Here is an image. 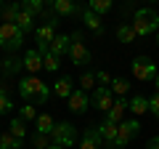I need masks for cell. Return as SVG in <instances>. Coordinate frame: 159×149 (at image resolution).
<instances>
[{"label": "cell", "instance_id": "cell-1", "mask_svg": "<svg viewBox=\"0 0 159 149\" xmlns=\"http://www.w3.org/2000/svg\"><path fill=\"white\" fill-rule=\"evenodd\" d=\"M48 85L40 77H34V74H27L21 83H19V96L24 99V101H34V104H45L48 101Z\"/></svg>", "mask_w": 159, "mask_h": 149}, {"label": "cell", "instance_id": "cell-2", "mask_svg": "<svg viewBox=\"0 0 159 149\" xmlns=\"http://www.w3.org/2000/svg\"><path fill=\"white\" fill-rule=\"evenodd\" d=\"M133 29H135L138 37L157 35V32H159V19H157V13H154L151 8H141V11H135V16H133Z\"/></svg>", "mask_w": 159, "mask_h": 149}, {"label": "cell", "instance_id": "cell-3", "mask_svg": "<svg viewBox=\"0 0 159 149\" xmlns=\"http://www.w3.org/2000/svg\"><path fill=\"white\" fill-rule=\"evenodd\" d=\"M24 43V32L16 27V24H0V48L6 51H16Z\"/></svg>", "mask_w": 159, "mask_h": 149}, {"label": "cell", "instance_id": "cell-4", "mask_svg": "<svg viewBox=\"0 0 159 149\" xmlns=\"http://www.w3.org/2000/svg\"><path fill=\"white\" fill-rule=\"evenodd\" d=\"M51 141L58 144V147H64V149H72L74 141H77V128L72 123H56V128L51 133Z\"/></svg>", "mask_w": 159, "mask_h": 149}, {"label": "cell", "instance_id": "cell-5", "mask_svg": "<svg viewBox=\"0 0 159 149\" xmlns=\"http://www.w3.org/2000/svg\"><path fill=\"white\" fill-rule=\"evenodd\" d=\"M157 64L151 61L148 56H138L133 59V77L141 83H154V77H157Z\"/></svg>", "mask_w": 159, "mask_h": 149}, {"label": "cell", "instance_id": "cell-6", "mask_svg": "<svg viewBox=\"0 0 159 149\" xmlns=\"http://www.w3.org/2000/svg\"><path fill=\"white\" fill-rule=\"evenodd\" d=\"M138 133H141V123H138V120H122L119 128H117V141H114V147H117V149L127 147Z\"/></svg>", "mask_w": 159, "mask_h": 149}, {"label": "cell", "instance_id": "cell-7", "mask_svg": "<svg viewBox=\"0 0 159 149\" xmlns=\"http://www.w3.org/2000/svg\"><path fill=\"white\" fill-rule=\"evenodd\" d=\"M69 59H72V64H77V67H85V64H90V51H88V46L82 43V35H74L72 37V48H69Z\"/></svg>", "mask_w": 159, "mask_h": 149}, {"label": "cell", "instance_id": "cell-8", "mask_svg": "<svg viewBox=\"0 0 159 149\" xmlns=\"http://www.w3.org/2000/svg\"><path fill=\"white\" fill-rule=\"evenodd\" d=\"M111 104H114V93H111V88H109V85H98L96 91H93V107H96V109L109 112Z\"/></svg>", "mask_w": 159, "mask_h": 149}, {"label": "cell", "instance_id": "cell-9", "mask_svg": "<svg viewBox=\"0 0 159 149\" xmlns=\"http://www.w3.org/2000/svg\"><path fill=\"white\" fill-rule=\"evenodd\" d=\"M69 101V109H72L74 115H82L88 107H90V99H88V91H82V88H77V91L72 93V96L66 99Z\"/></svg>", "mask_w": 159, "mask_h": 149}, {"label": "cell", "instance_id": "cell-10", "mask_svg": "<svg viewBox=\"0 0 159 149\" xmlns=\"http://www.w3.org/2000/svg\"><path fill=\"white\" fill-rule=\"evenodd\" d=\"M21 64H24V69H27L29 74H37L40 69H43V53H40L37 48H29V51L24 53Z\"/></svg>", "mask_w": 159, "mask_h": 149}, {"label": "cell", "instance_id": "cell-11", "mask_svg": "<svg viewBox=\"0 0 159 149\" xmlns=\"http://www.w3.org/2000/svg\"><path fill=\"white\" fill-rule=\"evenodd\" d=\"M127 107H130V101L127 99H122V96H117L114 99V104H111V109L106 112V120L109 123H122V117H125V112H127Z\"/></svg>", "mask_w": 159, "mask_h": 149}, {"label": "cell", "instance_id": "cell-12", "mask_svg": "<svg viewBox=\"0 0 159 149\" xmlns=\"http://www.w3.org/2000/svg\"><path fill=\"white\" fill-rule=\"evenodd\" d=\"M103 144V136L98 128H88L85 133H82V141H80V149H101Z\"/></svg>", "mask_w": 159, "mask_h": 149}, {"label": "cell", "instance_id": "cell-13", "mask_svg": "<svg viewBox=\"0 0 159 149\" xmlns=\"http://www.w3.org/2000/svg\"><path fill=\"white\" fill-rule=\"evenodd\" d=\"M69 48H72V43H69V35H56V37H53V43H51V53H56L58 59L66 56Z\"/></svg>", "mask_w": 159, "mask_h": 149}, {"label": "cell", "instance_id": "cell-14", "mask_svg": "<svg viewBox=\"0 0 159 149\" xmlns=\"http://www.w3.org/2000/svg\"><path fill=\"white\" fill-rule=\"evenodd\" d=\"M51 11L56 16H72L77 8H74V0H51Z\"/></svg>", "mask_w": 159, "mask_h": 149}, {"label": "cell", "instance_id": "cell-15", "mask_svg": "<svg viewBox=\"0 0 159 149\" xmlns=\"http://www.w3.org/2000/svg\"><path fill=\"white\" fill-rule=\"evenodd\" d=\"M53 93H56L58 99H69L74 93V88H72V77H58L56 83H53Z\"/></svg>", "mask_w": 159, "mask_h": 149}, {"label": "cell", "instance_id": "cell-16", "mask_svg": "<svg viewBox=\"0 0 159 149\" xmlns=\"http://www.w3.org/2000/svg\"><path fill=\"white\" fill-rule=\"evenodd\" d=\"M82 22H85V27H88V29H93L96 35H103V24H101V16H98L96 11H90V8H88V11L82 13Z\"/></svg>", "mask_w": 159, "mask_h": 149}, {"label": "cell", "instance_id": "cell-17", "mask_svg": "<svg viewBox=\"0 0 159 149\" xmlns=\"http://www.w3.org/2000/svg\"><path fill=\"white\" fill-rule=\"evenodd\" d=\"M117 123H109V120H103L101 125H98V131H101V136H103V141L106 144H111L114 147V141H117Z\"/></svg>", "mask_w": 159, "mask_h": 149}, {"label": "cell", "instance_id": "cell-18", "mask_svg": "<svg viewBox=\"0 0 159 149\" xmlns=\"http://www.w3.org/2000/svg\"><path fill=\"white\" fill-rule=\"evenodd\" d=\"M19 11H21V3H8V6L3 8V24H16Z\"/></svg>", "mask_w": 159, "mask_h": 149}, {"label": "cell", "instance_id": "cell-19", "mask_svg": "<svg viewBox=\"0 0 159 149\" xmlns=\"http://www.w3.org/2000/svg\"><path fill=\"white\" fill-rule=\"evenodd\" d=\"M21 147H24V141L16 138L11 131H6L3 136H0V149H21Z\"/></svg>", "mask_w": 159, "mask_h": 149}, {"label": "cell", "instance_id": "cell-20", "mask_svg": "<svg viewBox=\"0 0 159 149\" xmlns=\"http://www.w3.org/2000/svg\"><path fill=\"white\" fill-rule=\"evenodd\" d=\"M34 125H37V133H48V136H51L53 128H56V123H53V117H51V115H37Z\"/></svg>", "mask_w": 159, "mask_h": 149}, {"label": "cell", "instance_id": "cell-21", "mask_svg": "<svg viewBox=\"0 0 159 149\" xmlns=\"http://www.w3.org/2000/svg\"><path fill=\"white\" fill-rule=\"evenodd\" d=\"M138 35H135V29H133V24H119L117 27V40L119 43H133Z\"/></svg>", "mask_w": 159, "mask_h": 149}, {"label": "cell", "instance_id": "cell-22", "mask_svg": "<svg viewBox=\"0 0 159 149\" xmlns=\"http://www.w3.org/2000/svg\"><path fill=\"white\" fill-rule=\"evenodd\" d=\"M8 131H11L16 138H21V141H24V138H27V120H21V117H13L11 125H8Z\"/></svg>", "mask_w": 159, "mask_h": 149}, {"label": "cell", "instance_id": "cell-23", "mask_svg": "<svg viewBox=\"0 0 159 149\" xmlns=\"http://www.w3.org/2000/svg\"><path fill=\"white\" fill-rule=\"evenodd\" d=\"M16 27L21 29V32H29V29L34 27V16H32L29 11H24V8H21V11H19V19H16Z\"/></svg>", "mask_w": 159, "mask_h": 149}, {"label": "cell", "instance_id": "cell-24", "mask_svg": "<svg viewBox=\"0 0 159 149\" xmlns=\"http://www.w3.org/2000/svg\"><path fill=\"white\" fill-rule=\"evenodd\" d=\"M21 8H24V11H29L32 16L45 13V3H43V0H21Z\"/></svg>", "mask_w": 159, "mask_h": 149}, {"label": "cell", "instance_id": "cell-25", "mask_svg": "<svg viewBox=\"0 0 159 149\" xmlns=\"http://www.w3.org/2000/svg\"><path fill=\"white\" fill-rule=\"evenodd\" d=\"M127 109H133V115H146V112H148V99L133 96V101H130V107H127Z\"/></svg>", "mask_w": 159, "mask_h": 149}, {"label": "cell", "instance_id": "cell-26", "mask_svg": "<svg viewBox=\"0 0 159 149\" xmlns=\"http://www.w3.org/2000/svg\"><path fill=\"white\" fill-rule=\"evenodd\" d=\"M111 6H114V0H90V11H96L98 16H101V13H109L111 11Z\"/></svg>", "mask_w": 159, "mask_h": 149}, {"label": "cell", "instance_id": "cell-27", "mask_svg": "<svg viewBox=\"0 0 159 149\" xmlns=\"http://www.w3.org/2000/svg\"><path fill=\"white\" fill-rule=\"evenodd\" d=\"M29 141H32V147H34V149H48V147L53 144L48 133H37V131H34V136L29 138Z\"/></svg>", "mask_w": 159, "mask_h": 149}, {"label": "cell", "instance_id": "cell-28", "mask_svg": "<svg viewBox=\"0 0 159 149\" xmlns=\"http://www.w3.org/2000/svg\"><path fill=\"white\" fill-rule=\"evenodd\" d=\"M43 69H48V72H56L58 69V56L56 53H43Z\"/></svg>", "mask_w": 159, "mask_h": 149}, {"label": "cell", "instance_id": "cell-29", "mask_svg": "<svg viewBox=\"0 0 159 149\" xmlns=\"http://www.w3.org/2000/svg\"><path fill=\"white\" fill-rule=\"evenodd\" d=\"M127 91H130V83H127V80H122V77L111 80V93H117V96H125Z\"/></svg>", "mask_w": 159, "mask_h": 149}, {"label": "cell", "instance_id": "cell-30", "mask_svg": "<svg viewBox=\"0 0 159 149\" xmlns=\"http://www.w3.org/2000/svg\"><path fill=\"white\" fill-rule=\"evenodd\" d=\"M11 109H13V104H11V99H8V91H6V85H0V115H6Z\"/></svg>", "mask_w": 159, "mask_h": 149}, {"label": "cell", "instance_id": "cell-31", "mask_svg": "<svg viewBox=\"0 0 159 149\" xmlns=\"http://www.w3.org/2000/svg\"><path fill=\"white\" fill-rule=\"evenodd\" d=\"M19 117H21V120H37V109H34V107H29V104H27V107H21V109H19Z\"/></svg>", "mask_w": 159, "mask_h": 149}, {"label": "cell", "instance_id": "cell-32", "mask_svg": "<svg viewBox=\"0 0 159 149\" xmlns=\"http://www.w3.org/2000/svg\"><path fill=\"white\" fill-rule=\"evenodd\" d=\"M19 67H24V64H19V61H13V59H6V61L0 64V72H6V74H11V72H16Z\"/></svg>", "mask_w": 159, "mask_h": 149}, {"label": "cell", "instance_id": "cell-33", "mask_svg": "<svg viewBox=\"0 0 159 149\" xmlns=\"http://www.w3.org/2000/svg\"><path fill=\"white\" fill-rule=\"evenodd\" d=\"M80 85H82V91H90V85H96V74L85 72L82 77H80Z\"/></svg>", "mask_w": 159, "mask_h": 149}, {"label": "cell", "instance_id": "cell-34", "mask_svg": "<svg viewBox=\"0 0 159 149\" xmlns=\"http://www.w3.org/2000/svg\"><path fill=\"white\" fill-rule=\"evenodd\" d=\"M148 112H151V115H154V117L159 120V91L154 93L151 99H148Z\"/></svg>", "mask_w": 159, "mask_h": 149}, {"label": "cell", "instance_id": "cell-35", "mask_svg": "<svg viewBox=\"0 0 159 149\" xmlns=\"http://www.w3.org/2000/svg\"><path fill=\"white\" fill-rule=\"evenodd\" d=\"M96 83H101V85H111V77H109L106 72H96Z\"/></svg>", "mask_w": 159, "mask_h": 149}, {"label": "cell", "instance_id": "cell-36", "mask_svg": "<svg viewBox=\"0 0 159 149\" xmlns=\"http://www.w3.org/2000/svg\"><path fill=\"white\" fill-rule=\"evenodd\" d=\"M146 149H159V136H151V138H148Z\"/></svg>", "mask_w": 159, "mask_h": 149}, {"label": "cell", "instance_id": "cell-37", "mask_svg": "<svg viewBox=\"0 0 159 149\" xmlns=\"http://www.w3.org/2000/svg\"><path fill=\"white\" fill-rule=\"evenodd\" d=\"M154 85H157V91H159V74H157V77H154Z\"/></svg>", "mask_w": 159, "mask_h": 149}, {"label": "cell", "instance_id": "cell-38", "mask_svg": "<svg viewBox=\"0 0 159 149\" xmlns=\"http://www.w3.org/2000/svg\"><path fill=\"white\" fill-rule=\"evenodd\" d=\"M48 149H64V147H58V144H51V147H48Z\"/></svg>", "mask_w": 159, "mask_h": 149}, {"label": "cell", "instance_id": "cell-39", "mask_svg": "<svg viewBox=\"0 0 159 149\" xmlns=\"http://www.w3.org/2000/svg\"><path fill=\"white\" fill-rule=\"evenodd\" d=\"M0 11H3V0H0Z\"/></svg>", "mask_w": 159, "mask_h": 149}, {"label": "cell", "instance_id": "cell-40", "mask_svg": "<svg viewBox=\"0 0 159 149\" xmlns=\"http://www.w3.org/2000/svg\"><path fill=\"white\" fill-rule=\"evenodd\" d=\"M157 43H159V32H157Z\"/></svg>", "mask_w": 159, "mask_h": 149}, {"label": "cell", "instance_id": "cell-41", "mask_svg": "<svg viewBox=\"0 0 159 149\" xmlns=\"http://www.w3.org/2000/svg\"><path fill=\"white\" fill-rule=\"evenodd\" d=\"M157 19H159V11H157Z\"/></svg>", "mask_w": 159, "mask_h": 149}, {"label": "cell", "instance_id": "cell-42", "mask_svg": "<svg viewBox=\"0 0 159 149\" xmlns=\"http://www.w3.org/2000/svg\"><path fill=\"white\" fill-rule=\"evenodd\" d=\"M146 3H151V0H146Z\"/></svg>", "mask_w": 159, "mask_h": 149}]
</instances>
